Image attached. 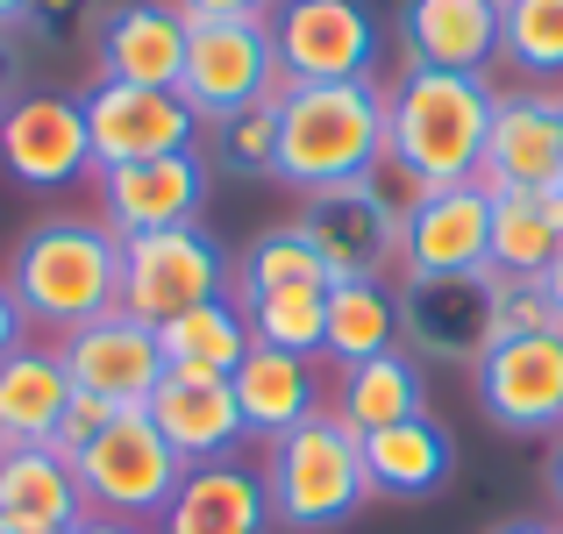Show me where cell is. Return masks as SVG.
<instances>
[{"mask_svg": "<svg viewBox=\"0 0 563 534\" xmlns=\"http://www.w3.org/2000/svg\"><path fill=\"white\" fill-rule=\"evenodd\" d=\"M114 413H122V407H108V399H93V392H71V407H65V421H57L51 449L65 456V464H79V449H86V442H100V427H108Z\"/></svg>", "mask_w": 563, "mask_h": 534, "instance_id": "35", "label": "cell"}, {"mask_svg": "<svg viewBox=\"0 0 563 534\" xmlns=\"http://www.w3.org/2000/svg\"><path fill=\"white\" fill-rule=\"evenodd\" d=\"M499 65L528 86H563V0H499Z\"/></svg>", "mask_w": 563, "mask_h": 534, "instance_id": "31", "label": "cell"}, {"mask_svg": "<svg viewBox=\"0 0 563 534\" xmlns=\"http://www.w3.org/2000/svg\"><path fill=\"white\" fill-rule=\"evenodd\" d=\"M456 470V442L435 413H413V421H393L378 435H364V478H372V499H435Z\"/></svg>", "mask_w": 563, "mask_h": 534, "instance_id": "24", "label": "cell"}, {"mask_svg": "<svg viewBox=\"0 0 563 534\" xmlns=\"http://www.w3.org/2000/svg\"><path fill=\"white\" fill-rule=\"evenodd\" d=\"M229 392H235V407H243L250 442H264V449L329 407V399H321V370H314V356H286V349H250L243 364H235Z\"/></svg>", "mask_w": 563, "mask_h": 534, "instance_id": "22", "label": "cell"}, {"mask_svg": "<svg viewBox=\"0 0 563 534\" xmlns=\"http://www.w3.org/2000/svg\"><path fill=\"white\" fill-rule=\"evenodd\" d=\"M151 427L172 442V456L192 470V464H229V456H243L250 427H243V407H235L229 378H172L151 392Z\"/></svg>", "mask_w": 563, "mask_h": 534, "instance_id": "20", "label": "cell"}, {"mask_svg": "<svg viewBox=\"0 0 563 534\" xmlns=\"http://www.w3.org/2000/svg\"><path fill=\"white\" fill-rule=\"evenodd\" d=\"M542 292H550V307H556V329H563V257L542 271Z\"/></svg>", "mask_w": 563, "mask_h": 534, "instance_id": "41", "label": "cell"}, {"mask_svg": "<svg viewBox=\"0 0 563 534\" xmlns=\"http://www.w3.org/2000/svg\"><path fill=\"white\" fill-rule=\"evenodd\" d=\"M250 349L257 343H250V321L235 307V292L207 300V307H186V314H172L157 329V356H165L172 378H235V364Z\"/></svg>", "mask_w": 563, "mask_h": 534, "instance_id": "28", "label": "cell"}, {"mask_svg": "<svg viewBox=\"0 0 563 534\" xmlns=\"http://www.w3.org/2000/svg\"><path fill=\"white\" fill-rule=\"evenodd\" d=\"M385 349H399V286L393 278H335L321 356L335 370H350V364H372Z\"/></svg>", "mask_w": 563, "mask_h": 534, "instance_id": "29", "label": "cell"}, {"mask_svg": "<svg viewBox=\"0 0 563 534\" xmlns=\"http://www.w3.org/2000/svg\"><path fill=\"white\" fill-rule=\"evenodd\" d=\"M71 534H157V527H136V521H108V513H86Z\"/></svg>", "mask_w": 563, "mask_h": 534, "instance_id": "40", "label": "cell"}, {"mask_svg": "<svg viewBox=\"0 0 563 534\" xmlns=\"http://www.w3.org/2000/svg\"><path fill=\"white\" fill-rule=\"evenodd\" d=\"M556 257H563V186L493 192V278L542 286Z\"/></svg>", "mask_w": 563, "mask_h": 534, "instance_id": "26", "label": "cell"}, {"mask_svg": "<svg viewBox=\"0 0 563 534\" xmlns=\"http://www.w3.org/2000/svg\"><path fill=\"white\" fill-rule=\"evenodd\" d=\"M478 407L507 435H563V335H507L471 364Z\"/></svg>", "mask_w": 563, "mask_h": 534, "instance_id": "14", "label": "cell"}, {"mask_svg": "<svg viewBox=\"0 0 563 534\" xmlns=\"http://www.w3.org/2000/svg\"><path fill=\"white\" fill-rule=\"evenodd\" d=\"M493 286H499V307H493L499 343H507V335H563L556 329V307H550V292H542V286H521V278H493Z\"/></svg>", "mask_w": 563, "mask_h": 534, "instance_id": "34", "label": "cell"}, {"mask_svg": "<svg viewBox=\"0 0 563 534\" xmlns=\"http://www.w3.org/2000/svg\"><path fill=\"white\" fill-rule=\"evenodd\" d=\"M79 108H86V136H93V171L179 157V151H200V136H207L200 114H192L179 93H165V86H108V79H93L79 93Z\"/></svg>", "mask_w": 563, "mask_h": 534, "instance_id": "10", "label": "cell"}, {"mask_svg": "<svg viewBox=\"0 0 563 534\" xmlns=\"http://www.w3.org/2000/svg\"><path fill=\"white\" fill-rule=\"evenodd\" d=\"M0 449H8V435H0Z\"/></svg>", "mask_w": 563, "mask_h": 534, "instance_id": "46", "label": "cell"}, {"mask_svg": "<svg viewBox=\"0 0 563 534\" xmlns=\"http://www.w3.org/2000/svg\"><path fill=\"white\" fill-rule=\"evenodd\" d=\"M157 534H272V492L264 470L229 456V464H192L157 513Z\"/></svg>", "mask_w": 563, "mask_h": 534, "instance_id": "21", "label": "cell"}, {"mask_svg": "<svg viewBox=\"0 0 563 534\" xmlns=\"http://www.w3.org/2000/svg\"><path fill=\"white\" fill-rule=\"evenodd\" d=\"M499 286L485 278H399V349L413 364H478L499 343Z\"/></svg>", "mask_w": 563, "mask_h": 534, "instance_id": "12", "label": "cell"}, {"mask_svg": "<svg viewBox=\"0 0 563 534\" xmlns=\"http://www.w3.org/2000/svg\"><path fill=\"white\" fill-rule=\"evenodd\" d=\"M207 171H229V178H278V100H257L243 114H221L207 122Z\"/></svg>", "mask_w": 563, "mask_h": 534, "instance_id": "33", "label": "cell"}, {"mask_svg": "<svg viewBox=\"0 0 563 534\" xmlns=\"http://www.w3.org/2000/svg\"><path fill=\"white\" fill-rule=\"evenodd\" d=\"M250 321V343L257 349H286V356H314L329 343V286H278L257 300H235Z\"/></svg>", "mask_w": 563, "mask_h": 534, "instance_id": "30", "label": "cell"}, {"mask_svg": "<svg viewBox=\"0 0 563 534\" xmlns=\"http://www.w3.org/2000/svg\"><path fill=\"white\" fill-rule=\"evenodd\" d=\"M292 221L314 243V257L329 264V286L335 278H393L399 271V200L378 178L307 192Z\"/></svg>", "mask_w": 563, "mask_h": 534, "instance_id": "9", "label": "cell"}, {"mask_svg": "<svg viewBox=\"0 0 563 534\" xmlns=\"http://www.w3.org/2000/svg\"><path fill=\"white\" fill-rule=\"evenodd\" d=\"M0 286L14 292L29 329L57 343L122 307V235L100 214H43L36 229H22Z\"/></svg>", "mask_w": 563, "mask_h": 534, "instance_id": "2", "label": "cell"}, {"mask_svg": "<svg viewBox=\"0 0 563 534\" xmlns=\"http://www.w3.org/2000/svg\"><path fill=\"white\" fill-rule=\"evenodd\" d=\"M186 22H272L278 0H172Z\"/></svg>", "mask_w": 563, "mask_h": 534, "instance_id": "37", "label": "cell"}, {"mask_svg": "<svg viewBox=\"0 0 563 534\" xmlns=\"http://www.w3.org/2000/svg\"><path fill=\"white\" fill-rule=\"evenodd\" d=\"M71 407V370L57 343H22L0 364V435L8 442H51Z\"/></svg>", "mask_w": 563, "mask_h": 534, "instance_id": "27", "label": "cell"}, {"mask_svg": "<svg viewBox=\"0 0 563 534\" xmlns=\"http://www.w3.org/2000/svg\"><path fill=\"white\" fill-rule=\"evenodd\" d=\"M235 292V264L214 243V229H157V235H129L122 243V314L165 329L172 314Z\"/></svg>", "mask_w": 563, "mask_h": 534, "instance_id": "6", "label": "cell"}, {"mask_svg": "<svg viewBox=\"0 0 563 534\" xmlns=\"http://www.w3.org/2000/svg\"><path fill=\"white\" fill-rule=\"evenodd\" d=\"M22 343H29V321H22V307H14V292L0 286V364H8Z\"/></svg>", "mask_w": 563, "mask_h": 534, "instance_id": "39", "label": "cell"}, {"mask_svg": "<svg viewBox=\"0 0 563 534\" xmlns=\"http://www.w3.org/2000/svg\"><path fill=\"white\" fill-rule=\"evenodd\" d=\"M57 356L71 370V392H93L108 407H151V392L165 385V356H157V329L136 314H100L86 329L57 335Z\"/></svg>", "mask_w": 563, "mask_h": 534, "instance_id": "16", "label": "cell"}, {"mask_svg": "<svg viewBox=\"0 0 563 534\" xmlns=\"http://www.w3.org/2000/svg\"><path fill=\"white\" fill-rule=\"evenodd\" d=\"M29 14V0H0V22H22Z\"/></svg>", "mask_w": 563, "mask_h": 534, "instance_id": "44", "label": "cell"}, {"mask_svg": "<svg viewBox=\"0 0 563 534\" xmlns=\"http://www.w3.org/2000/svg\"><path fill=\"white\" fill-rule=\"evenodd\" d=\"M272 51L292 86H343V79H378L385 36L364 0H278Z\"/></svg>", "mask_w": 563, "mask_h": 534, "instance_id": "7", "label": "cell"}, {"mask_svg": "<svg viewBox=\"0 0 563 534\" xmlns=\"http://www.w3.org/2000/svg\"><path fill=\"white\" fill-rule=\"evenodd\" d=\"M0 521L71 534L86 521L79 470H71L51 442H8V449H0Z\"/></svg>", "mask_w": 563, "mask_h": 534, "instance_id": "23", "label": "cell"}, {"mask_svg": "<svg viewBox=\"0 0 563 534\" xmlns=\"http://www.w3.org/2000/svg\"><path fill=\"white\" fill-rule=\"evenodd\" d=\"M493 79H464V71H421L407 65L385 86V171L393 200H421L442 186H471L485 165V136H493Z\"/></svg>", "mask_w": 563, "mask_h": 534, "instance_id": "1", "label": "cell"}, {"mask_svg": "<svg viewBox=\"0 0 563 534\" xmlns=\"http://www.w3.org/2000/svg\"><path fill=\"white\" fill-rule=\"evenodd\" d=\"M257 470H264V492H272V521L292 527V534H329V527L357 521L372 507L364 442L329 407L314 421H300L292 435H278Z\"/></svg>", "mask_w": 563, "mask_h": 534, "instance_id": "4", "label": "cell"}, {"mask_svg": "<svg viewBox=\"0 0 563 534\" xmlns=\"http://www.w3.org/2000/svg\"><path fill=\"white\" fill-rule=\"evenodd\" d=\"M22 57H29V29L22 22H0V108H8V86L22 79Z\"/></svg>", "mask_w": 563, "mask_h": 534, "instance_id": "38", "label": "cell"}, {"mask_svg": "<svg viewBox=\"0 0 563 534\" xmlns=\"http://www.w3.org/2000/svg\"><path fill=\"white\" fill-rule=\"evenodd\" d=\"M192 22L172 0H114L93 29V65L108 86H165L179 93Z\"/></svg>", "mask_w": 563, "mask_h": 534, "instance_id": "18", "label": "cell"}, {"mask_svg": "<svg viewBox=\"0 0 563 534\" xmlns=\"http://www.w3.org/2000/svg\"><path fill=\"white\" fill-rule=\"evenodd\" d=\"M485 192H542L563 186V86H507L493 100V136H485Z\"/></svg>", "mask_w": 563, "mask_h": 534, "instance_id": "15", "label": "cell"}, {"mask_svg": "<svg viewBox=\"0 0 563 534\" xmlns=\"http://www.w3.org/2000/svg\"><path fill=\"white\" fill-rule=\"evenodd\" d=\"M550 499H556V513H563V435H556V456H550Z\"/></svg>", "mask_w": 563, "mask_h": 534, "instance_id": "42", "label": "cell"}, {"mask_svg": "<svg viewBox=\"0 0 563 534\" xmlns=\"http://www.w3.org/2000/svg\"><path fill=\"white\" fill-rule=\"evenodd\" d=\"M493 271V192L442 186L399 207V278H485Z\"/></svg>", "mask_w": 563, "mask_h": 534, "instance_id": "11", "label": "cell"}, {"mask_svg": "<svg viewBox=\"0 0 563 534\" xmlns=\"http://www.w3.org/2000/svg\"><path fill=\"white\" fill-rule=\"evenodd\" d=\"M79 499L86 513H108V521H136V527H157V513L172 507L186 464L172 456V442L151 427V413L129 407L100 427V442L79 449Z\"/></svg>", "mask_w": 563, "mask_h": 534, "instance_id": "5", "label": "cell"}, {"mask_svg": "<svg viewBox=\"0 0 563 534\" xmlns=\"http://www.w3.org/2000/svg\"><path fill=\"white\" fill-rule=\"evenodd\" d=\"M0 534H51V527H14V521H0Z\"/></svg>", "mask_w": 563, "mask_h": 534, "instance_id": "45", "label": "cell"}, {"mask_svg": "<svg viewBox=\"0 0 563 534\" xmlns=\"http://www.w3.org/2000/svg\"><path fill=\"white\" fill-rule=\"evenodd\" d=\"M399 57L421 71H499V0H407L399 8Z\"/></svg>", "mask_w": 563, "mask_h": 534, "instance_id": "19", "label": "cell"}, {"mask_svg": "<svg viewBox=\"0 0 563 534\" xmlns=\"http://www.w3.org/2000/svg\"><path fill=\"white\" fill-rule=\"evenodd\" d=\"M329 413L357 442L378 435V427H393V421H413V413H428V370L413 364L407 349H385L372 364H350V370H335Z\"/></svg>", "mask_w": 563, "mask_h": 534, "instance_id": "25", "label": "cell"}, {"mask_svg": "<svg viewBox=\"0 0 563 534\" xmlns=\"http://www.w3.org/2000/svg\"><path fill=\"white\" fill-rule=\"evenodd\" d=\"M493 534H556V527H542V521H507V527H493Z\"/></svg>", "mask_w": 563, "mask_h": 534, "instance_id": "43", "label": "cell"}, {"mask_svg": "<svg viewBox=\"0 0 563 534\" xmlns=\"http://www.w3.org/2000/svg\"><path fill=\"white\" fill-rule=\"evenodd\" d=\"M286 71H278L272 51V22H192L186 36V71H179V100L207 122L221 114H243L257 100L286 93Z\"/></svg>", "mask_w": 563, "mask_h": 534, "instance_id": "8", "label": "cell"}, {"mask_svg": "<svg viewBox=\"0 0 563 534\" xmlns=\"http://www.w3.org/2000/svg\"><path fill=\"white\" fill-rule=\"evenodd\" d=\"M0 171L29 192H57L93 178V136L71 93H14L0 108Z\"/></svg>", "mask_w": 563, "mask_h": 534, "instance_id": "13", "label": "cell"}, {"mask_svg": "<svg viewBox=\"0 0 563 534\" xmlns=\"http://www.w3.org/2000/svg\"><path fill=\"white\" fill-rule=\"evenodd\" d=\"M385 171V79L286 86L278 93V186L321 192Z\"/></svg>", "mask_w": 563, "mask_h": 534, "instance_id": "3", "label": "cell"}, {"mask_svg": "<svg viewBox=\"0 0 563 534\" xmlns=\"http://www.w3.org/2000/svg\"><path fill=\"white\" fill-rule=\"evenodd\" d=\"M278 286H329V264L314 257V243L300 235V221H272L250 235V249L235 257V300H257Z\"/></svg>", "mask_w": 563, "mask_h": 534, "instance_id": "32", "label": "cell"}, {"mask_svg": "<svg viewBox=\"0 0 563 534\" xmlns=\"http://www.w3.org/2000/svg\"><path fill=\"white\" fill-rule=\"evenodd\" d=\"M207 157L200 151H179V157H151V165H114V171H93V192H100V221L114 235H157V229H192L207 207Z\"/></svg>", "mask_w": 563, "mask_h": 534, "instance_id": "17", "label": "cell"}, {"mask_svg": "<svg viewBox=\"0 0 563 534\" xmlns=\"http://www.w3.org/2000/svg\"><path fill=\"white\" fill-rule=\"evenodd\" d=\"M100 0H29V14H22V29L29 36H43V43H65L71 29H100Z\"/></svg>", "mask_w": 563, "mask_h": 534, "instance_id": "36", "label": "cell"}]
</instances>
